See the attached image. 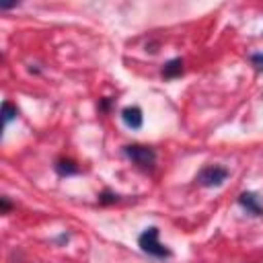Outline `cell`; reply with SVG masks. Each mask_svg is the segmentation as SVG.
Wrapping results in <instances>:
<instances>
[{
  "label": "cell",
  "mask_w": 263,
  "mask_h": 263,
  "mask_svg": "<svg viewBox=\"0 0 263 263\" xmlns=\"http://www.w3.org/2000/svg\"><path fill=\"white\" fill-rule=\"evenodd\" d=\"M138 245H140V249H142L144 253H148L150 257H156V259H166V257H171V249L158 240V228H156V226L146 228V230L140 234Z\"/></svg>",
  "instance_id": "obj_1"
},
{
  "label": "cell",
  "mask_w": 263,
  "mask_h": 263,
  "mask_svg": "<svg viewBox=\"0 0 263 263\" xmlns=\"http://www.w3.org/2000/svg\"><path fill=\"white\" fill-rule=\"evenodd\" d=\"M230 171L226 166L220 164H208L203 166L197 175H195V183H199L201 187H220L226 179H228Z\"/></svg>",
  "instance_id": "obj_2"
},
{
  "label": "cell",
  "mask_w": 263,
  "mask_h": 263,
  "mask_svg": "<svg viewBox=\"0 0 263 263\" xmlns=\"http://www.w3.org/2000/svg\"><path fill=\"white\" fill-rule=\"evenodd\" d=\"M125 156L138 164L140 168H152L154 162H156V152L150 148V146H140V144H132V146H125L123 148Z\"/></svg>",
  "instance_id": "obj_3"
},
{
  "label": "cell",
  "mask_w": 263,
  "mask_h": 263,
  "mask_svg": "<svg viewBox=\"0 0 263 263\" xmlns=\"http://www.w3.org/2000/svg\"><path fill=\"white\" fill-rule=\"evenodd\" d=\"M238 203H240L251 216H257V218L263 216V201H261V197H259L257 193H253V191H242V193L238 195Z\"/></svg>",
  "instance_id": "obj_4"
},
{
  "label": "cell",
  "mask_w": 263,
  "mask_h": 263,
  "mask_svg": "<svg viewBox=\"0 0 263 263\" xmlns=\"http://www.w3.org/2000/svg\"><path fill=\"white\" fill-rule=\"evenodd\" d=\"M121 119H123V123L127 125V127H132V129H140L142 127V123H144V115H142V109L140 107H125V109H121Z\"/></svg>",
  "instance_id": "obj_5"
},
{
  "label": "cell",
  "mask_w": 263,
  "mask_h": 263,
  "mask_svg": "<svg viewBox=\"0 0 263 263\" xmlns=\"http://www.w3.org/2000/svg\"><path fill=\"white\" fill-rule=\"evenodd\" d=\"M53 168H55V173H58V175H62V177L78 175V173H80V166H78L74 160H70V158H60V160H55Z\"/></svg>",
  "instance_id": "obj_6"
},
{
  "label": "cell",
  "mask_w": 263,
  "mask_h": 263,
  "mask_svg": "<svg viewBox=\"0 0 263 263\" xmlns=\"http://www.w3.org/2000/svg\"><path fill=\"white\" fill-rule=\"evenodd\" d=\"M183 74V60L181 58H175V60H168L164 66H162V76L164 78H177Z\"/></svg>",
  "instance_id": "obj_7"
},
{
  "label": "cell",
  "mask_w": 263,
  "mask_h": 263,
  "mask_svg": "<svg viewBox=\"0 0 263 263\" xmlns=\"http://www.w3.org/2000/svg\"><path fill=\"white\" fill-rule=\"evenodd\" d=\"M14 117H16V107L10 101H4L2 103V125L6 127Z\"/></svg>",
  "instance_id": "obj_8"
},
{
  "label": "cell",
  "mask_w": 263,
  "mask_h": 263,
  "mask_svg": "<svg viewBox=\"0 0 263 263\" xmlns=\"http://www.w3.org/2000/svg\"><path fill=\"white\" fill-rule=\"evenodd\" d=\"M99 201L101 203H115V201H119V195L117 193H113V191H103L101 195H99Z\"/></svg>",
  "instance_id": "obj_9"
},
{
  "label": "cell",
  "mask_w": 263,
  "mask_h": 263,
  "mask_svg": "<svg viewBox=\"0 0 263 263\" xmlns=\"http://www.w3.org/2000/svg\"><path fill=\"white\" fill-rule=\"evenodd\" d=\"M251 62H253V66H255L259 72H263V53H253V55H251Z\"/></svg>",
  "instance_id": "obj_10"
},
{
  "label": "cell",
  "mask_w": 263,
  "mask_h": 263,
  "mask_svg": "<svg viewBox=\"0 0 263 263\" xmlns=\"http://www.w3.org/2000/svg\"><path fill=\"white\" fill-rule=\"evenodd\" d=\"M0 205H2V214H6V212L10 210V201H8L6 197H2V199H0Z\"/></svg>",
  "instance_id": "obj_11"
},
{
  "label": "cell",
  "mask_w": 263,
  "mask_h": 263,
  "mask_svg": "<svg viewBox=\"0 0 263 263\" xmlns=\"http://www.w3.org/2000/svg\"><path fill=\"white\" fill-rule=\"evenodd\" d=\"M109 103H111V101H109V99H105V101H103V105H101V107H103V109H107V107H109Z\"/></svg>",
  "instance_id": "obj_12"
}]
</instances>
